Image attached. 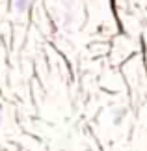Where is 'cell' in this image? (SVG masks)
Here are the masks:
<instances>
[{
  "instance_id": "1",
  "label": "cell",
  "mask_w": 147,
  "mask_h": 151,
  "mask_svg": "<svg viewBox=\"0 0 147 151\" xmlns=\"http://www.w3.org/2000/svg\"><path fill=\"white\" fill-rule=\"evenodd\" d=\"M30 8V0H13V9L17 13H26Z\"/></svg>"
},
{
  "instance_id": "2",
  "label": "cell",
  "mask_w": 147,
  "mask_h": 151,
  "mask_svg": "<svg viewBox=\"0 0 147 151\" xmlns=\"http://www.w3.org/2000/svg\"><path fill=\"white\" fill-rule=\"evenodd\" d=\"M2 121H4V119H2V114H0V125H2Z\"/></svg>"
}]
</instances>
